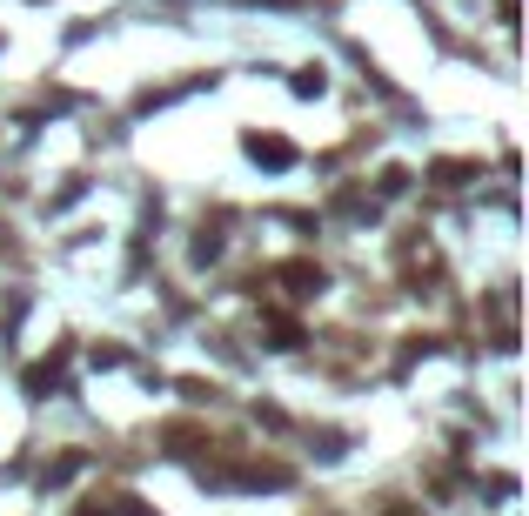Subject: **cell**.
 <instances>
[{
  "label": "cell",
  "instance_id": "6da1fadb",
  "mask_svg": "<svg viewBox=\"0 0 529 516\" xmlns=\"http://www.w3.org/2000/svg\"><path fill=\"white\" fill-rule=\"evenodd\" d=\"M248 155L268 161V168H288V161H295V148H288L282 135H248Z\"/></svg>",
  "mask_w": 529,
  "mask_h": 516
},
{
  "label": "cell",
  "instance_id": "7a4b0ae2",
  "mask_svg": "<svg viewBox=\"0 0 529 516\" xmlns=\"http://www.w3.org/2000/svg\"><path fill=\"white\" fill-rule=\"evenodd\" d=\"M282 282H295V295H315L322 289V269L315 262H282Z\"/></svg>",
  "mask_w": 529,
  "mask_h": 516
},
{
  "label": "cell",
  "instance_id": "5b68a950",
  "mask_svg": "<svg viewBox=\"0 0 529 516\" xmlns=\"http://www.w3.org/2000/svg\"><path fill=\"white\" fill-rule=\"evenodd\" d=\"M389 516H416V510H389Z\"/></svg>",
  "mask_w": 529,
  "mask_h": 516
},
{
  "label": "cell",
  "instance_id": "277c9868",
  "mask_svg": "<svg viewBox=\"0 0 529 516\" xmlns=\"http://www.w3.org/2000/svg\"><path fill=\"white\" fill-rule=\"evenodd\" d=\"M81 516H114V510H94V503H88V510H81Z\"/></svg>",
  "mask_w": 529,
  "mask_h": 516
},
{
  "label": "cell",
  "instance_id": "3957f363",
  "mask_svg": "<svg viewBox=\"0 0 529 516\" xmlns=\"http://www.w3.org/2000/svg\"><path fill=\"white\" fill-rule=\"evenodd\" d=\"M54 376H61V362H34V369H27V389L41 396V389H54Z\"/></svg>",
  "mask_w": 529,
  "mask_h": 516
}]
</instances>
